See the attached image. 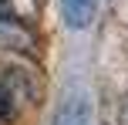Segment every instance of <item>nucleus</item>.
I'll list each match as a JSON object with an SVG mask.
<instances>
[{
    "instance_id": "obj_1",
    "label": "nucleus",
    "mask_w": 128,
    "mask_h": 125,
    "mask_svg": "<svg viewBox=\"0 0 128 125\" xmlns=\"http://www.w3.org/2000/svg\"><path fill=\"white\" fill-rule=\"evenodd\" d=\"M44 88L40 78L27 68H7L0 74V122H14L20 118L27 105H37Z\"/></svg>"
},
{
    "instance_id": "obj_2",
    "label": "nucleus",
    "mask_w": 128,
    "mask_h": 125,
    "mask_svg": "<svg viewBox=\"0 0 128 125\" xmlns=\"http://www.w3.org/2000/svg\"><path fill=\"white\" fill-rule=\"evenodd\" d=\"M0 51H20V54H37V41L24 24L0 20Z\"/></svg>"
},
{
    "instance_id": "obj_3",
    "label": "nucleus",
    "mask_w": 128,
    "mask_h": 125,
    "mask_svg": "<svg viewBox=\"0 0 128 125\" xmlns=\"http://www.w3.org/2000/svg\"><path fill=\"white\" fill-rule=\"evenodd\" d=\"M58 4H61V20H64V27H71V31H84V27H91V20H94L101 0H58Z\"/></svg>"
},
{
    "instance_id": "obj_4",
    "label": "nucleus",
    "mask_w": 128,
    "mask_h": 125,
    "mask_svg": "<svg viewBox=\"0 0 128 125\" xmlns=\"http://www.w3.org/2000/svg\"><path fill=\"white\" fill-rule=\"evenodd\" d=\"M91 122V105L84 95H68V98L61 101L58 115H54L51 125H88Z\"/></svg>"
},
{
    "instance_id": "obj_5",
    "label": "nucleus",
    "mask_w": 128,
    "mask_h": 125,
    "mask_svg": "<svg viewBox=\"0 0 128 125\" xmlns=\"http://www.w3.org/2000/svg\"><path fill=\"white\" fill-rule=\"evenodd\" d=\"M44 0H0V20H14V24H30L40 17Z\"/></svg>"
},
{
    "instance_id": "obj_6",
    "label": "nucleus",
    "mask_w": 128,
    "mask_h": 125,
    "mask_svg": "<svg viewBox=\"0 0 128 125\" xmlns=\"http://www.w3.org/2000/svg\"><path fill=\"white\" fill-rule=\"evenodd\" d=\"M118 125H128V95H125L122 108H118Z\"/></svg>"
}]
</instances>
